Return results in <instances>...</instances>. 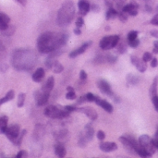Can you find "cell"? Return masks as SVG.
Listing matches in <instances>:
<instances>
[{
    "label": "cell",
    "instance_id": "obj_1",
    "mask_svg": "<svg viewBox=\"0 0 158 158\" xmlns=\"http://www.w3.org/2000/svg\"><path fill=\"white\" fill-rule=\"evenodd\" d=\"M67 41L68 35L65 33L46 31L39 36L37 40V48L40 53L48 54L66 44Z\"/></svg>",
    "mask_w": 158,
    "mask_h": 158
},
{
    "label": "cell",
    "instance_id": "obj_2",
    "mask_svg": "<svg viewBox=\"0 0 158 158\" xmlns=\"http://www.w3.org/2000/svg\"><path fill=\"white\" fill-rule=\"evenodd\" d=\"M75 16V6L72 1H66L57 12V24L59 26L69 25Z\"/></svg>",
    "mask_w": 158,
    "mask_h": 158
},
{
    "label": "cell",
    "instance_id": "obj_3",
    "mask_svg": "<svg viewBox=\"0 0 158 158\" xmlns=\"http://www.w3.org/2000/svg\"><path fill=\"white\" fill-rule=\"evenodd\" d=\"M119 42V36L118 35H108L105 36L99 44V46L103 50H110L118 45Z\"/></svg>",
    "mask_w": 158,
    "mask_h": 158
},
{
    "label": "cell",
    "instance_id": "obj_4",
    "mask_svg": "<svg viewBox=\"0 0 158 158\" xmlns=\"http://www.w3.org/2000/svg\"><path fill=\"white\" fill-rule=\"evenodd\" d=\"M139 144L142 148H143L147 154L151 156L152 155H154L156 153V146L154 145L153 143V140L146 134L144 135H142L140 138H139Z\"/></svg>",
    "mask_w": 158,
    "mask_h": 158
},
{
    "label": "cell",
    "instance_id": "obj_5",
    "mask_svg": "<svg viewBox=\"0 0 158 158\" xmlns=\"http://www.w3.org/2000/svg\"><path fill=\"white\" fill-rule=\"evenodd\" d=\"M44 114L45 116L52 118H67L69 115L68 111L61 110L55 106H49L48 107H46L44 110Z\"/></svg>",
    "mask_w": 158,
    "mask_h": 158
},
{
    "label": "cell",
    "instance_id": "obj_6",
    "mask_svg": "<svg viewBox=\"0 0 158 158\" xmlns=\"http://www.w3.org/2000/svg\"><path fill=\"white\" fill-rule=\"evenodd\" d=\"M6 135V137L13 143L16 142L17 138L19 137V135L20 134V129L19 125H11L9 127H7L6 131L5 133Z\"/></svg>",
    "mask_w": 158,
    "mask_h": 158
},
{
    "label": "cell",
    "instance_id": "obj_7",
    "mask_svg": "<svg viewBox=\"0 0 158 158\" xmlns=\"http://www.w3.org/2000/svg\"><path fill=\"white\" fill-rule=\"evenodd\" d=\"M97 87L99 88V90L101 91L102 94H104L106 95L113 96V92H112L111 86L106 80H99L97 81Z\"/></svg>",
    "mask_w": 158,
    "mask_h": 158
},
{
    "label": "cell",
    "instance_id": "obj_8",
    "mask_svg": "<svg viewBox=\"0 0 158 158\" xmlns=\"http://www.w3.org/2000/svg\"><path fill=\"white\" fill-rule=\"evenodd\" d=\"M79 12L81 16H85L91 10V4L87 0H80L78 2Z\"/></svg>",
    "mask_w": 158,
    "mask_h": 158
},
{
    "label": "cell",
    "instance_id": "obj_9",
    "mask_svg": "<svg viewBox=\"0 0 158 158\" xmlns=\"http://www.w3.org/2000/svg\"><path fill=\"white\" fill-rule=\"evenodd\" d=\"M49 95H50V93L45 92L44 90H42L41 92H39L37 94V96H36L37 105L38 106H44V105H45L47 103V101H48Z\"/></svg>",
    "mask_w": 158,
    "mask_h": 158
},
{
    "label": "cell",
    "instance_id": "obj_10",
    "mask_svg": "<svg viewBox=\"0 0 158 158\" xmlns=\"http://www.w3.org/2000/svg\"><path fill=\"white\" fill-rule=\"evenodd\" d=\"M91 44H92V42H87V43L81 44L79 48L75 49L74 51H72V52L69 54V57L74 58V57H76V56H80V55H81V54H83Z\"/></svg>",
    "mask_w": 158,
    "mask_h": 158
},
{
    "label": "cell",
    "instance_id": "obj_11",
    "mask_svg": "<svg viewBox=\"0 0 158 158\" xmlns=\"http://www.w3.org/2000/svg\"><path fill=\"white\" fill-rule=\"evenodd\" d=\"M100 149L105 152V153H110L113 151L118 150V145L116 143H112V142H106V143H102L100 144Z\"/></svg>",
    "mask_w": 158,
    "mask_h": 158
},
{
    "label": "cell",
    "instance_id": "obj_12",
    "mask_svg": "<svg viewBox=\"0 0 158 158\" xmlns=\"http://www.w3.org/2000/svg\"><path fill=\"white\" fill-rule=\"evenodd\" d=\"M95 103L98 106H100L104 110H106L107 113H112L113 112V106L110 103H108L106 100H103V99H100V98L97 97L96 100H95Z\"/></svg>",
    "mask_w": 158,
    "mask_h": 158
},
{
    "label": "cell",
    "instance_id": "obj_13",
    "mask_svg": "<svg viewBox=\"0 0 158 158\" xmlns=\"http://www.w3.org/2000/svg\"><path fill=\"white\" fill-rule=\"evenodd\" d=\"M77 110L84 113L92 120H95L97 118V113H96V111L94 108H91V107H82V108H80V109L77 108Z\"/></svg>",
    "mask_w": 158,
    "mask_h": 158
},
{
    "label": "cell",
    "instance_id": "obj_14",
    "mask_svg": "<svg viewBox=\"0 0 158 158\" xmlns=\"http://www.w3.org/2000/svg\"><path fill=\"white\" fill-rule=\"evenodd\" d=\"M10 18L4 12H0V31H6L8 28Z\"/></svg>",
    "mask_w": 158,
    "mask_h": 158
},
{
    "label": "cell",
    "instance_id": "obj_15",
    "mask_svg": "<svg viewBox=\"0 0 158 158\" xmlns=\"http://www.w3.org/2000/svg\"><path fill=\"white\" fill-rule=\"evenodd\" d=\"M94 128L92 127L91 124H87L85 126V129H84V137L83 139L86 140V141H91L94 137Z\"/></svg>",
    "mask_w": 158,
    "mask_h": 158
},
{
    "label": "cell",
    "instance_id": "obj_16",
    "mask_svg": "<svg viewBox=\"0 0 158 158\" xmlns=\"http://www.w3.org/2000/svg\"><path fill=\"white\" fill-rule=\"evenodd\" d=\"M44 78V70L43 68H39L32 74V81L35 82H40Z\"/></svg>",
    "mask_w": 158,
    "mask_h": 158
},
{
    "label": "cell",
    "instance_id": "obj_17",
    "mask_svg": "<svg viewBox=\"0 0 158 158\" xmlns=\"http://www.w3.org/2000/svg\"><path fill=\"white\" fill-rule=\"evenodd\" d=\"M126 80H127L128 83H130L131 85H136V84H138L140 82L141 79H140V77L138 75H135L133 73H130V74L127 75Z\"/></svg>",
    "mask_w": 158,
    "mask_h": 158
},
{
    "label": "cell",
    "instance_id": "obj_18",
    "mask_svg": "<svg viewBox=\"0 0 158 158\" xmlns=\"http://www.w3.org/2000/svg\"><path fill=\"white\" fill-rule=\"evenodd\" d=\"M54 85H55V79H54V77H49V78H48V80L46 81L45 84L44 85V87H43V89H42V90H44V91H45V92L50 93V92L53 90Z\"/></svg>",
    "mask_w": 158,
    "mask_h": 158
},
{
    "label": "cell",
    "instance_id": "obj_19",
    "mask_svg": "<svg viewBox=\"0 0 158 158\" xmlns=\"http://www.w3.org/2000/svg\"><path fill=\"white\" fill-rule=\"evenodd\" d=\"M55 152H56V155L59 158L65 157V156H66V154H67L66 149H65V147H64L62 144H57V145H56Z\"/></svg>",
    "mask_w": 158,
    "mask_h": 158
},
{
    "label": "cell",
    "instance_id": "obj_20",
    "mask_svg": "<svg viewBox=\"0 0 158 158\" xmlns=\"http://www.w3.org/2000/svg\"><path fill=\"white\" fill-rule=\"evenodd\" d=\"M157 84H158V77L156 76L155 79H154V81L150 87V95L152 97L157 95Z\"/></svg>",
    "mask_w": 158,
    "mask_h": 158
},
{
    "label": "cell",
    "instance_id": "obj_21",
    "mask_svg": "<svg viewBox=\"0 0 158 158\" xmlns=\"http://www.w3.org/2000/svg\"><path fill=\"white\" fill-rule=\"evenodd\" d=\"M7 117L4 116L0 118V132L1 133H6V129H7Z\"/></svg>",
    "mask_w": 158,
    "mask_h": 158
},
{
    "label": "cell",
    "instance_id": "obj_22",
    "mask_svg": "<svg viewBox=\"0 0 158 158\" xmlns=\"http://www.w3.org/2000/svg\"><path fill=\"white\" fill-rule=\"evenodd\" d=\"M118 15V12L117 11V9H115L114 7H110L106 14V19L107 20H110V19H115Z\"/></svg>",
    "mask_w": 158,
    "mask_h": 158
},
{
    "label": "cell",
    "instance_id": "obj_23",
    "mask_svg": "<svg viewBox=\"0 0 158 158\" xmlns=\"http://www.w3.org/2000/svg\"><path fill=\"white\" fill-rule=\"evenodd\" d=\"M14 95H15L14 91H13V90H10L3 98L0 99V105H3V104H5V103H6V102L10 101V100H12V99L14 98Z\"/></svg>",
    "mask_w": 158,
    "mask_h": 158
},
{
    "label": "cell",
    "instance_id": "obj_24",
    "mask_svg": "<svg viewBox=\"0 0 158 158\" xmlns=\"http://www.w3.org/2000/svg\"><path fill=\"white\" fill-rule=\"evenodd\" d=\"M135 67H136L137 69H138L140 72H142V73H143V72L147 69V64H146V62H144L143 59H141Z\"/></svg>",
    "mask_w": 158,
    "mask_h": 158
},
{
    "label": "cell",
    "instance_id": "obj_25",
    "mask_svg": "<svg viewBox=\"0 0 158 158\" xmlns=\"http://www.w3.org/2000/svg\"><path fill=\"white\" fill-rule=\"evenodd\" d=\"M52 69H53V71H54L55 73H60V72H62L63 69H64L63 66H62L58 61H55V62H54Z\"/></svg>",
    "mask_w": 158,
    "mask_h": 158
},
{
    "label": "cell",
    "instance_id": "obj_26",
    "mask_svg": "<svg viewBox=\"0 0 158 158\" xmlns=\"http://www.w3.org/2000/svg\"><path fill=\"white\" fill-rule=\"evenodd\" d=\"M25 97H26V95H25V94H23V93H20L19 94V97H18V107H22L23 106V105H24V102H25Z\"/></svg>",
    "mask_w": 158,
    "mask_h": 158
},
{
    "label": "cell",
    "instance_id": "obj_27",
    "mask_svg": "<svg viewBox=\"0 0 158 158\" xmlns=\"http://www.w3.org/2000/svg\"><path fill=\"white\" fill-rule=\"evenodd\" d=\"M138 31H131L128 33V41H132V40H135L137 39L138 37Z\"/></svg>",
    "mask_w": 158,
    "mask_h": 158
},
{
    "label": "cell",
    "instance_id": "obj_28",
    "mask_svg": "<svg viewBox=\"0 0 158 158\" xmlns=\"http://www.w3.org/2000/svg\"><path fill=\"white\" fill-rule=\"evenodd\" d=\"M128 44L131 47V48H136L139 46L140 44V40L137 38L135 40H132V41H128Z\"/></svg>",
    "mask_w": 158,
    "mask_h": 158
},
{
    "label": "cell",
    "instance_id": "obj_29",
    "mask_svg": "<svg viewBox=\"0 0 158 158\" xmlns=\"http://www.w3.org/2000/svg\"><path fill=\"white\" fill-rule=\"evenodd\" d=\"M118 16L119 20H120V21H122V22H126V21H127V19H128V14H127L126 12H124V11L119 12Z\"/></svg>",
    "mask_w": 158,
    "mask_h": 158
},
{
    "label": "cell",
    "instance_id": "obj_30",
    "mask_svg": "<svg viewBox=\"0 0 158 158\" xmlns=\"http://www.w3.org/2000/svg\"><path fill=\"white\" fill-rule=\"evenodd\" d=\"M85 98H86V101H88V102H95L97 96H95V95L93 94L92 93H88V94L85 95Z\"/></svg>",
    "mask_w": 158,
    "mask_h": 158
},
{
    "label": "cell",
    "instance_id": "obj_31",
    "mask_svg": "<svg viewBox=\"0 0 158 158\" xmlns=\"http://www.w3.org/2000/svg\"><path fill=\"white\" fill-rule=\"evenodd\" d=\"M152 54L151 53H149V52H145L144 54H143V60L144 61V62H149V61H151L152 60Z\"/></svg>",
    "mask_w": 158,
    "mask_h": 158
},
{
    "label": "cell",
    "instance_id": "obj_32",
    "mask_svg": "<svg viewBox=\"0 0 158 158\" xmlns=\"http://www.w3.org/2000/svg\"><path fill=\"white\" fill-rule=\"evenodd\" d=\"M118 60V57L116 56H113V55H107L106 56V61L113 64V63H116Z\"/></svg>",
    "mask_w": 158,
    "mask_h": 158
},
{
    "label": "cell",
    "instance_id": "obj_33",
    "mask_svg": "<svg viewBox=\"0 0 158 158\" xmlns=\"http://www.w3.org/2000/svg\"><path fill=\"white\" fill-rule=\"evenodd\" d=\"M76 94H75V92L73 91V92H68L67 93V94H66V98L67 99H69V100H74V99H76Z\"/></svg>",
    "mask_w": 158,
    "mask_h": 158
},
{
    "label": "cell",
    "instance_id": "obj_34",
    "mask_svg": "<svg viewBox=\"0 0 158 158\" xmlns=\"http://www.w3.org/2000/svg\"><path fill=\"white\" fill-rule=\"evenodd\" d=\"M83 24H84V20H83V19H82L81 17H79V18L77 19V20H76V27L81 29V28L83 26Z\"/></svg>",
    "mask_w": 158,
    "mask_h": 158
},
{
    "label": "cell",
    "instance_id": "obj_35",
    "mask_svg": "<svg viewBox=\"0 0 158 158\" xmlns=\"http://www.w3.org/2000/svg\"><path fill=\"white\" fill-rule=\"evenodd\" d=\"M97 138H98V140H100V141H104L105 140V138H106V133L103 131H99L98 132H97Z\"/></svg>",
    "mask_w": 158,
    "mask_h": 158
},
{
    "label": "cell",
    "instance_id": "obj_36",
    "mask_svg": "<svg viewBox=\"0 0 158 158\" xmlns=\"http://www.w3.org/2000/svg\"><path fill=\"white\" fill-rule=\"evenodd\" d=\"M126 48H127V46H126L124 44H120L118 45V53L123 54V53H125V52H126Z\"/></svg>",
    "mask_w": 158,
    "mask_h": 158
},
{
    "label": "cell",
    "instance_id": "obj_37",
    "mask_svg": "<svg viewBox=\"0 0 158 158\" xmlns=\"http://www.w3.org/2000/svg\"><path fill=\"white\" fill-rule=\"evenodd\" d=\"M65 110L68 111L69 113H70V112H73V111H77V107L74 106H66Z\"/></svg>",
    "mask_w": 158,
    "mask_h": 158
},
{
    "label": "cell",
    "instance_id": "obj_38",
    "mask_svg": "<svg viewBox=\"0 0 158 158\" xmlns=\"http://www.w3.org/2000/svg\"><path fill=\"white\" fill-rule=\"evenodd\" d=\"M152 101H153V104L155 106L156 110L158 112V95H156V96L152 97Z\"/></svg>",
    "mask_w": 158,
    "mask_h": 158
},
{
    "label": "cell",
    "instance_id": "obj_39",
    "mask_svg": "<svg viewBox=\"0 0 158 158\" xmlns=\"http://www.w3.org/2000/svg\"><path fill=\"white\" fill-rule=\"evenodd\" d=\"M27 156H28V154H27L26 151H20V152H19V154L17 155L16 158H27Z\"/></svg>",
    "mask_w": 158,
    "mask_h": 158
},
{
    "label": "cell",
    "instance_id": "obj_40",
    "mask_svg": "<svg viewBox=\"0 0 158 158\" xmlns=\"http://www.w3.org/2000/svg\"><path fill=\"white\" fill-rule=\"evenodd\" d=\"M152 140H153V143H154V145L156 146V148H158V128L156 132L155 139H152Z\"/></svg>",
    "mask_w": 158,
    "mask_h": 158
},
{
    "label": "cell",
    "instance_id": "obj_41",
    "mask_svg": "<svg viewBox=\"0 0 158 158\" xmlns=\"http://www.w3.org/2000/svg\"><path fill=\"white\" fill-rule=\"evenodd\" d=\"M158 66V59L156 57H153L151 60V67L152 68H156Z\"/></svg>",
    "mask_w": 158,
    "mask_h": 158
},
{
    "label": "cell",
    "instance_id": "obj_42",
    "mask_svg": "<svg viewBox=\"0 0 158 158\" xmlns=\"http://www.w3.org/2000/svg\"><path fill=\"white\" fill-rule=\"evenodd\" d=\"M87 77H88V75H87L86 71L81 70V72H80V78H81V80H86Z\"/></svg>",
    "mask_w": 158,
    "mask_h": 158
},
{
    "label": "cell",
    "instance_id": "obj_43",
    "mask_svg": "<svg viewBox=\"0 0 158 158\" xmlns=\"http://www.w3.org/2000/svg\"><path fill=\"white\" fill-rule=\"evenodd\" d=\"M151 24L158 26V15H156L152 19H151Z\"/></svg>",
    "mask_w": 158,
    "mask_h": 158
},
{
    "label": "cell",
    "instance_id": "obj_44",
    "mask_svg": "<svg viewBox=\"0 0 158 158\" xmlns=\"http://www.w3.org/2000/svg\"><path fill=\"white\" fill-rule=\"evenodd\" d=\"M91 9L93 10V11H94V12H97V11H99V6H96V5H92L91 6Z\"/></svg>",
    "mask_w": 158,
    "mask_h": 158
},
{
    "label": "cell",
    "instance_id": "obj_45",
    "mask_svg": "<svg viewBox=\"0 0 158 158\" xmlns=\"http://www.w3.org/2000/svg\"><path fill=\"white\" fill-rule=\"evenodd\" d=\"M150 33H151V35H152V36H154V37H156V38H158V31H156V30H153V31H150Z\"/></svg>",
    "mask_w": 158,
    "mask_h": 158
},
{
    "label": "cell",
    "instance_id": "obj_46",
    "mask_svg": "<svg viewBox=\"0 0 158 158\" xmlns=\"http://www.w3.org/2000/svg\"><path fill=\"white\" fill-rule=\"evenodd\" d=\"M137 14H138V9H136V8H134L131 12H129V15H131V16H136Z\"/></svg>",
    "mask_w": 158,
    "mask_h": 158
},
{
    "label": "cell",
    "instance_id": "obj_47",
    "mask_svg": "<svg viewBox=\"0 0 158 158\" xmlns=\"http://www.w3.org/2000/svg\"><path fill=\"white\" fill-rule=\"evenodd\" d=\"M106 5L107 6H109V8H110V7H113V2L110 1V0H106Z\"/></svg>",
    "mask_w": 158,
    "mask_h": 158
},
{
    "label": "cell",
    "instance_id": "obj_48",
    "mask_svg": "<svg viewBox=\"0 0 158 158\" xmlns=\"http://www.w3.org/2000/svg\"><path fill=\"white\" fill-rule=\"evenodd\" d=\"M145 8H146V11L147 12H152L153 11V8H152V6H150V5H145Z\"/></svg>",
    "mask_w": 158,
    "mask_h": 158
},
{
    "label": "cell",
    "instance_id": "obj_49",
    "mask_svg": "<svg viewBox=\"0 0 158 158\" xmlns=\"http://www.w3.org/2000/svg\"><path fill=\"white\" fill-rule=\"evenodd\" d=\"M74 33H75V34H77V35H80V34L81 33V29H80V28H76V29L74 30Z\"/></svg>",
    "mask_w": 158,
    "mask_h": 158
},
{
    "label": "cell",
    "instance_id": "obj_50",
    "mask_svg": "<svg viewBox=\"0 0 158 158\" xmlns=\"http://www.w3.org/2000/svg\"><path fill=\"white\" fill-rule=\"evenodd\" d=\"M20 5H22V6H25L26 5V3H27V0H17Z\"/></svg>",
    "mask_w": 158,
    "mask_h": 158
},
{
    "label": "cell",
    "instance_id": "obj_51",
    "mask_svg": "<svg viewBox=\"0 0 158 158\" xmlns=\"http://www.w3.org/2000/svg\"><path fill=\"white\" fill-rule=\"evenodd\" d=\"M67 90H68V92H73V91H74L73 87H71V86H69V87L67 88Z\"/></svg>",
    "mask_w": 158,
    "mask_h": 158
},
{
    "label": "cell",
    "instance_id": "obj_52",
    "mask_svg": "<svg viewBox=\"0 0 158 158\" xmlns=\"http://www.w3.org/2000/svg\"><path fill=\"white\" fill-rule=\"evenodd\" d=\"M154 47L155 48H158V40L154 42Z\"/></svg>",
    "mask_w": 158,
    "mask_h": 158
},
{
    "label": "cell",
    "instance_id": "obj_53",
    "mask_svg": "<svg viewBox=\"0 0 158 158\" xmlns=\"http://www.w3.org/2000/svg\"><path fill=\"white\" fill-rule=\"evenodd\" d=\"M153 53H154V54H156V55H157L158 48H155V47H154V49H153Z\"/></svg>",
    "mask_w": 158,
    "mask_h": 158
},
{
    "label": "cell",
    "instance_id": "obj_54",
    "mask_svg": "<svg viewBox=\"0 0 158 158\" xmlns=\"http://www.w3.org/2000/svg\"><path fill=\"white\" fill-rule=\"evenodd\" d=\"M142 1H144V2H148L149 0H142Z\"/></svg>",
    "mask_w": 158,
    "mask_h": 158
}]
</instances>
